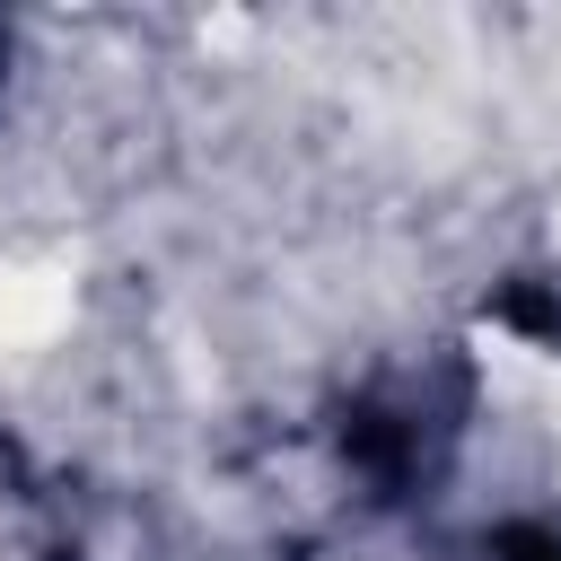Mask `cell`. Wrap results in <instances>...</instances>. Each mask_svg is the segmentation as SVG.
I'll return each instance as SVG.
<instances>
[{"instance_id":"6da1fadb","label":"cell","mask_w":561,"mask_h":561,"mask_svg":"<svg viewBox=\"0 0 561 561\" xmlns=\"http://www.w3.org/2000/svg\"><path fill=\"white\" fill-rule=\"evenodd\" d=\"M61 324H70V272H53V263H9V272H0V359L44 351Z\"/></svg>"}]
</instances>
